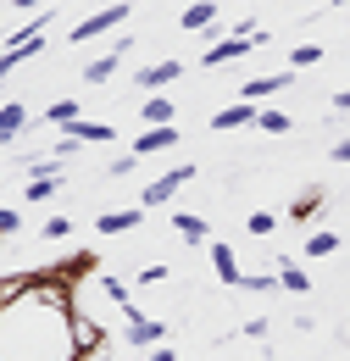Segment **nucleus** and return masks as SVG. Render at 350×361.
I'll return each instance as SVG.
<instances>
[{"label":"nucleus","mask_w":350,"mask_h":361,"mask_svg":"<svg viewBox=\"0 0 350 361\" xmlns=\"http://www.w3.org/2000/svg\"><path fill=\"white\" fill-rule=\"evenodd\" d=\"M44 123H56V128H73V123H78V100H73V94H67V100H56V106L44 111Z\"/></svg>","instance_id":"412c9836"},{"label":"nucleus","mask_w":350,"mask_h":361,"mask_svg":"<svg viewBox=\"0 0 350 361\" xmlns=\"http://www.w3.org/2000/svg\"><path fill=\"white\" fill-rule=\"evenodd\" d=\"M167 123H178L173 94H150V100H145V128H167Z\"/></svg>","instance_id":"f3484780"},{"label":"nucleus","mask_w":350,"mask_h":361,"mask_svg":"<svg viewBox=\"0 0 350 361\" xmlns=\"http://www.w3.org/2000/svg\"><path fill=\"white\" fill-rule=\"evenodd\" d=\"M117 23H128V0H117V6H100L95 17H84V23H73V45H89V39H100V34H111Z\"/></svg>","instance_id":"20e7f679"},{"label":"nucleus","mask_w":350,"mask_h":361,"mask_svg":"<svg viewBox=\"0 0 350 361\" xmlns=\"http://www.w3.org/2000/svg\"><path fill=\"white\" fill-rule=\"evenodd\" d=\"M189 34H206L212 23H217V0H195V6H183V17H178Z\"/></svg>","instance_id":"2eb2a0df"},{"label":"nucleus","mask_w":350,"mask_h":361,"mask_svg":"<svg viewBox=\"0 0 350 361\" xmlns=\"http://www.w3.org/2000/svg\"><path fill=\"white\" fill-rule=\"evenodd\" d=\"M239 289H251V295H272V289H278V272H245Z\"/></svg>","instance_id":"b1692460"},{"label":"nucleus","mask_w":350,"mask_h":361,"mask_svg":"<svg viewBox=\"0 0 350 361\" xmlns=\"http://www.w3.org/2000/svg\"><path fill=\"white\" fill-rule=\"evenodd\" d=\"M334 6H350V0H334Z\"/></svg>","instance_id":"e433bc0d"},{"label":"nucleus","mask_w":350,"mask_h":361,"mask_svg":"<svg viewBox=\"0 0 350 361\" xmlns=\"http://www.w3.org/2000/svg\"><path fill=\"white\" fill-rule=\"evenodd\" d=\"M212 272H217V283H228V289H239L245 283V272H239V256H234V245H212Z\"/></svg>","instance_id":"f8f14e48"},{"label":"nucleus","mask_w":350,"mask_h":361,"mask_svg":"<svg viewBox=\"0 0 350 361\" xmlns=\"http://www.w3.org/2000/svg\"><path fill=\"white\" fill-rule=\"evenodd\" d=\"M28 128V106L23 100H11V106H0V145H11V139H23Z\"/></svg>","instance_id":"4468645a"},{"label":"nucleus","mask_w":350,"mask_h":361,"mask_svg":"<svg viewBox=\"0 0 350 361\" xmlns=\"http://www.w3.org/2000/svg\"><path fill=\"white\" fill-rule=\"evenodd\" d=\"M317 206H322V189H306V195L295 200V217L306 223V217H317Z\"/></svg>","instance_id":"cd10ccee"},{"label":"nucleus","mask_w":350,"mask_h":361,"mask_svg":"<svg viewBox=\"0 0 350 361\" xmlns=\"http://www.w3.org/2000/svg\"><path fill=\"white\" fill-rule=\"evenodd\" d=\"M100 289H106V295H111V300L128 312V283H123V278H111V272H106V278H100Z\"/></svg>","instance_id":"c85d7f7f"},{"label":"nucleus","mask_w":350,"mask_h":361,"mask_svg":"<svg viewBox=\"0 0 350 361\" xmlns=\"http://www.w3.org/2000/svg\"><path fill=\"white\" fill-rule=\"evenodd\" d=\"M334 250H339V233H334V228H317L306 239V256H334Z\"/></svg>","instance_id":"4be33fe9"},{"label":"nucleus","mask_w":350,"mask_h":361,"mask_svg":"<svg viewBox=\"0 0 350 361\" xmlns=\"http://www.w3.org/2000/svg\"><path fill=\"white\" fill-rule=\"evenodd\" d=\"M173 145H178V123H167V128H145L128 150H133V156H162V150H173Z\"/></svg>","instance_id":"1a4fd4ad"},{"label":"nucleus","mask_w":350,"mask_h":361,"mask_svg":"<svg viewBox=\"0 0 350 361\" xmlns=\"http://www.w3.org/2000/svg\"><path fill=\"white\" fill-rule=\"evenodd\" d=\"M123 339H128L133 350H156V345H167V322L128 306V312H123Z\"/></svg>","instance_id":"f03ea898"},{"label":"nucleus","mask_w":350,"mask_h":361,"mask_svg":"<svg viewBox=\"0 0 350 361\" xmlns=\"http://www.w3.org/2000/svg\"><path fill=\"white\" fill-rule=\"evenodd\" d=\"M256 111H262V106H251V100H234V106H222L217 117H212V128H217V134H234V128H251V123H256Z\"/></svg>","instance_id":"9d476101"},{"label":"nucleus","mask_w":350,"mask_h":361,"mask_svg":"<svg viewBox=\"0 0 350 361\" xmlns=\"http://www.w3.org/2000/svg\"><path fill=\"white\" fill-rule=\"evenodd\" d=\"M17 11H44V0H11Z\"/></svg>","instance_id":"f704fd0d"},{"label":"nucleus","mask_w":350,"mask_h":361,"mask_svg":"<svg viewBox=\"0 0 350 361\" xmlns=\"http://www.w3.org/2000/svg\"><path fill=\"white\" fill-rule=\"evenodd\" d=\"M56 189H61V178H50V173H34V178L23 183V200H28V206H44V200H56Z\"/></svg>","instance_id":"6ab92c4d"},{"label":"nucleus","mask_w":350,"mask_h":361,"mask_svg":"<svg viewBox=\"0 0 350 361\" xmlns=\"http://www.w3.org/2000/svg\"><path fill=\"white\" fill-rule=\"evenodd\" d=\"M145 223V206H128V212H100L95 228L106 233V239H117V233H133V228Z\"/></svg>","instance_id":"9b49d317"},{"label":"nucleus","mask_w":350,"mask_h":361,"mask_svg":"<svg viewBox=\"0 0 350 361\" xmlns=\"http://www.w3.org/2000/svg\"><path fill=\"white\" fill-rule=\"evenodd\" d=\"M322 61V45H301V50H289V67L295 73H306V67H317Z\"/></svg>","instance_id":"393cba45"},{"label":"nucleus","mask_w":350,"mask_h":361,"mask_svg":"<svg viewBox=\"0 0 350 361\" xmlns=\"http://www.w3.org/2000/svg\"><path fill=\"white\" fill-rule=\"evenodd\" d=\"M167 272H173V267H162V262H150V267L139 272V283H167Z\"/></svg>","instance_id":"7c9ffc66"},{"label":"nucleus","mask_w":350,"mask_h":361,"mask_svg":"<svg viewBox=\"0 0 350 361\" xmlns=\"http://www.w3.org/2000/svg\"><path fill=\"white\" fill-rule=\"evenodd\" d=\"M133 161H139V156H133V150H128V156H117V161H111V167H106V178H128V173H133Z\"/></svg>","instance_id":"c756f323"},{"label":"nucleus","mask_w":350,"mask_h":361,"mask_svg":"<svg viewBox=\"0 0 350 361\" xmlns=\"http://www.w3.org/2000/svg\"><path fill=\"white\" fill-rule=\"evenodd\" d=\"M334 111H350V90H339V94H334Z\"/></svg>","instance_id":"c9c22d12"},{"label":"nucleus","mask_w":350,"mask_h":361,"mask_svg":"<svg viewBox=\"0 0 350 361\" xmlns=\"http://www.w3.org/2000/svg\"><path fill=\"white\" fill-rule=\"evenodd\" d=\"M334 161H350V139H334V150H328Z\"/></svg>","instance_id":"473e14b6"},{"label":"nucleus","mask_w":350,"mask_h":361,"mask_svg":"<svg viewBox=\"0 0 350 361\" xmlns=\"http://www.w3.org/2000/svg\"><path fill=\"white\" fill-rule=\"evenodd\" d=\"M61 134L73 139L78 150H84V145H100V139H117V134H111V123H84V117H78L73 128H61Z\"/></svg>","instance_id":"a211bd4d"},{"label":"nucleus","mask_w":350,"mask_h":361,"mask_svg":"<svg viewBox=\"0 0 350 361\" xmlns=\"http://www.w3.org/2000/svg\"><path fill=\"white\" fill-rule=\"evenodd\" d=\"M256 128L262 134H289V111H256Z\"/></svg>","instance_id":"5701e85b"},{"label":"nucleus","mask_w":350,"mask_h":361,"mask_svg":"<svg viewBox=\"0 0 350 361\" xmlns=\"http://www.w3.org/2000/svg\"><path fill=\"white\" fill-rule=\"evenodd\" d=\"M78 312L61 278H17L0 312V361H78Z\"/></svg>","instance_id":"f257e3e1"},{"label":"nucleus","mask_w":350,"mask_h":361,"mask_svg":"<svg viewBox=\"0 0 350 361\" xmlns=\"http://www.w3.org/2000/svg\"><path fill=\"white\" fill-rule=\"evenodd\" d=\"M178 78H183V61H150V67H139V90L145 94L167 90V84H178Z\"/></svg>","instance_id":"6e6552de"},{"label":"nucleus","mask_w":350,"mask_h":361,"mask_svg":"<svg viewBox=\"0 0 350 361\" xmlns=\"http://www.w3.org/2000/svg\"><path fill=\"white\" fill-rule=\"evenodd\" d=\"M40 50H44V34H28V39H11V45L0 50V78H6V73H17L23 61H34Z\"/></svg>","instance_id":"0eeeda50"},{"label":"nucleus","mask_w":350,"mask_h":361,"mask_svg":"<svg viewBox=\"0 0 350 361\" xmlns=\"http://www.w3.org/2000/svg\"><path fill=\"white\" fill-rule=\"evenodd\" d=\"M189 178H195V167H189V161H178V167H167L162 178H150V183H145V195H139V206H145V212H150V206H167V200H173V195H178V189H183Z\"/></svg>","instance_id":"7ed1b4c3"},{"label":"nucleus","mask_w":350,"mask_h":361,"mask_svg":"<svg viewBox=\"0 0 350 361\" xmlns=\"http://www.w3.org/2000/svg\"><path fill=\"white\" fill-rule=\"evenodd\" d=\"M278 289L306 295V272H301V262H295V256H284V262H278Z\"/></svg>","instance_id":"aec40b11"},{"label":"nucleus","mask_w":350,"mask_h":361,"mask_svg":"<svg viewBox=\"0 0 350 361\" xmlns=\"http://www.w3.org/2000/svg\"><path fill=\"white\" fill-rule=\"evenodd\" d=\"M40 233L50 239V245H61V239L73 233V217H44V223H40Z\"/></svg>","instance_id":"a878e982"},{"label":"nucleus","mask_w":350,"mask_h":361,"mask_svg":"<svg viewBox=\"0 0 350 361\" xmlns=\"http://www.w3.org/2000/svg\"><path fill=\"white\" fill-rule=\"evenodd\" d=\"M256 39H245V34H228V39H212V50H200V67H228V61H239V56H251Z\"/></svg>","instance_id":"39448f33"},{"label":"nucleus","mask_w":350,"mask_h":361,"mask_svg":"<svg viewBox=\"0 0 350 361\" xmlns=\"http://www.w3.org/2000/svg\"><path fill=\"white\" fill-rule=\"evenodd\" d=\"M150 361H178V350H173V345H156V350H150Z\"/></svg>","instance_id":"72a5a7b5"},{"label":"nucleus","mask_w":350,"mask_h":361,"mask_svg":"<svg viewBox=\"0 0 350 361\" xmlns=\"http://www.w3.org/2000/svg\"><path fill=\"white\" fill-rule=\"evenodd\" d=\"M272 228H278V217H272V212H251V223H245V233H251V239H267Z\"/></svg>","instance_id":"bb28decb"},{"label":"nucleus","mask_w":350,"mask_h":361,"mask_svg":"<svg viewBox=\"0 0 350 361\" xmlns=\"http://www.w3.org/2000/svg\"><path fill=\"white\" fill-rule=\"evenodd\" d=\"M289 78H295V73H267V78H251V84H245V100H251V106H262V94H278V90H289Z\"/></svg>","instance_id":"dca6fc26"},{"label":"nucleus","mask_w":350,"mask_h":361,"mask_svg":"<svg viewBox=\"0 0 350 361\" xmlns=\"http://www.w3.org/2000/svg\"><path fill=\"white\" fill-rule=\"evenodd\" d=\"M128 50H133V39H111V50H106V56H95V61L84 67V84H106V78L123 67V56H128Z\"/></svg>","instance_id":"423d86ee"},{"label":"nucleus","mask_w":350,"mask_h":361,"mask_svg":"<svg viewBox=\"0 0 350 361\" xmlns=\"http://www.w3.org/2000/svg\"><path fill=\"white\" fill-rule=\"evenodd\" d=\"M17 295V278H0V312H6V300Z\"/></svg>","instance_id":"2f4dec72"},{"label":"nucleus","mask_w":350,"mask_h":361,"mask_svg":"<svg viewBox=\"0 0 350 361\" xmlns=\"http://www.w3.org/2000/svg\"><path fill=\"white\" fill-rule=\"evenodd\" d=\"M173 228H178V239H183V245H206V239H212V223H206V217H195V212H173Z\"/></svg>","instance_id":"ddd939ff"}]
</instances>
